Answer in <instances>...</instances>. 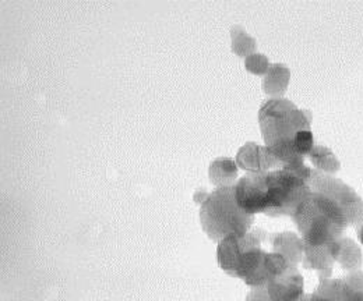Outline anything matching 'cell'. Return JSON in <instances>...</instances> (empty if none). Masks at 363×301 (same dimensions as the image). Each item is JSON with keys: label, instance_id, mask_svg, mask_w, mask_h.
I'll list each match as a JSON object with an SVG mask.
<instances>
[{"label": "cell", "instance_id": "ba28073f", "mask_svg": "<svg viewBox=\"0 0 363 301\" xmlns=\"http://www.w3.org/2000/svg\"><path fill=\"white\" fill-rule=\"evenodd\" d=\"M272 301H301L303 297V278L298 266H289L286 271L272 278L266 286Z\"/></svg>", "mask_w": 363, "mask_h": 301}, {"label": "cell", "instance_id": "9c48e42d", "mask_svg": "<svg viewBox=\"0 0 363 301\" xmlns=\"http://www.w3.org/2000/svg\"><path fill=\"white\" fill-rule=\"evenodd\" d=\"M334 242L327 246H303V266L305 269H315L318 272V280L330 279L334 268Z\"/></svg>", "mask_w": 363, "mask_h": 301}, {"label": "cell", "instance_id": "7a4b0ae2", "mask_svg": "<svg viewBox=\"0 0 363 301\" xmlns=\"http://www.w3.org/2000/svg\"><path fill=\"white\" fill-rule=\"evenodd\" d=\"M236 201L249 215L292 216L311 193L308 181L291 169L247 173L235 184Z\"/></svg>", "mask_w": 363, "mask_h": 301}, {"label": "cell", "instance_id": "7c38bea8", "mask_svg": "<svg viewBox=\"0 0 363 301\" xmlns=\"http://www.w3.org/2000/svg\"><path fill=\"white\" fill-rule=\"evenodd\" d=\"M208 176L211 183L217 186V188L235 186V181L238 178V164L228 158H220L210 165Z\"/></svg>", "mask_w": 363, "mask_h": 301}, {"label": "cell", "instance_id": "3957f363", "mask_svg": "<svg viewBox=\"0 0 363 301\" xmlns=\"http://www.w3.org/2000/svg\"><path fill=\"white\" fill-rule=\"evenodd\" d=\"M259 122L266 147L282 164V168L309 181L312 169L305 165V158L296 154L295 138L299 131L311 130L312 113L298 109L288 99L272 98L260 108Z\"/></svg>", "mask_w": 363, "mask_h": 301}, {"label": "cell", "instance_id": "30bf717a", "mask_svg": "<svg viewBox=\"0 0 363 301\" xmlns=\"http://www.w3.org/2000/svg\"><path fill=\"white\" fill-rule=\"evenodd\" d=\"M269 243L272 244V251L284 256L294 266H298V263L303 259L302 237H298L292 232L270 234Z\"/></svg>", "mask_w": 363, "mask_h": 301}, {"label": "cell", "instance_id": "2e32d148", "mask_svg": "<svg viewBox=\"0 0 363 301\" xmlns=\"http://www.w3.org/2000/svg\"><path fill=\"white\" fill-rule=\"evenodd\" d=\"M245 66H246L247 72H250V73H253L256 76H266L272 64H270L269 59L264 55L253 53V55L246 57Z\"/></svg>", "mask_w": 363, "mask_h": 301}, {"label": "cell", "instance_id": "e0dca14e", "mask_svg": "<svg viewBox=\"0 0 363 301\" xmlns=\"http://www.w3.org/2000/svg\"><path fill=\"white\" fill-rule=\"evenodd\" d=\"M246 301H272L269 297L266 288H253L252 292L246 296Z\"/></svg>", "mask_w": 363, "mask_h": 301}, {"label": "cell", "instance_id": "8fae6325", "mask_svg": "<svg viewBox=\"0 0 363 301\" xmlns=\"http://www.w3.org/2000/svg\"><path fill=\"white\" fill-rule=\"evenodd\" d=\"M334 259L341 265L344 271H359L362 268V251L358 247V244L348 239L341 237L334 242Z\"/></svg>", "mask_w": 363, "mask_h": 301}, {"label": "cell", "instance_id": "4fadbf2b", "mask_svg": "<svg viewBox=\"0 0 363 301\" xmlns=\"http://www.w3.org/2000/svg\"><path fill=\"white\" fill-rule=\"evenodd\" d=\"M289 83V70L284 64H272L263 80V89L274 98H281Z\"/></svg>", "mask_w": 363, "mask_h": 301}, {"label": "cell", "instance_id": "8992f818", "mask_svg": "<svg viewBox=\"0 0 363 301\" xmlns=\"http://www.w3.org/2000/svg\"><path fill=\"white\" fill-rule=\"evenodd\" d=\"M301 301H363V272L354 271L341 279L320 280L316 290Z\"/></svg>", "mask_w": 363, "mask_h": 301}, {"label": "cell", "instance_id": "9a60e30c", "mask_svg": "<svg viewBox=\"0 0 363 301\" xmlns=\"http://www.w3.org/2000/svg\"><path fill=\"white\" fill-rule=\"evenodd\" d=\"M230 38H232V50L238 56L247 57L255 53L256 41L249 34H246L242 27L233 25L230 28Z\"/></svg>", "mask_w": 363, "mask_h": 301}, {"label": "cell", "instance_id": "277c9868", "mask_svg": "<svg viewBox=\"0 0 363 301\" xmlns=\"http://www.w3.org/2000/svg\"><path fill=\"white\" fill-rule=\"evenodd\" d=\"M264 230L255 227L245 236H228L217 249L220 266L233 278L243 279L250 288H266L272 276L266 266L269 253L262 247L269 242Z\"/></svg>", "mask_w": 363, "mask_h": 301}, {"label": "cell", "instance_id": "5b68a950", "mask_svg": "<svg viewBox=\"0 0 363 301\" xmlns=\"http://www.w3.org/2000/svg\"><path fill=\"white\" fill-rule=\"evenodd\" d=\"M200 222L204 233L213 242L228 236H245L255 222V216L245 212L238 201L235 186L218 187L201 204Z\"/></svg>", "mask_w": 363, "mask_h": 301}, {"label": "cell", "instance_id": "52a82bcc", "mask_svg": "<svg viewBox=\"0 0 363 301\" xmlns=\"http://www.w3.org/2000/svg\"><path fill=\"white\" fill-rule=\"evenodd\" d=\"M236 164L240 169L250 173H264L282 169V164L274 157L267 147H262L256 142L245 144L238 155Z\"/></svg>", "mask_w": 363, "mask_h": 301}, {"label": "cell", "instance_id": "6da1fadb", "mask_svg": "<svg viewBox=\"0 0 363 301\" xmlns=\"http://www.w3.org/2000/svg\"><path fill=\"white\" fill-rule=\"evenodd\" d=\"M311 193L292 216L303 246H327L363 219V200L352 187L331 174L312 169Z\"/></svg>", "mask_w": 363, "mask_h": 301}, {"label": "cell", "instance_id": "ac0fdd59", "mask_svg": "<svg viewBox=\"0 0 363 301\" xmlns=\"http://www.w3.org/2000/svg\"><path fill=\"white\" fill-rule=\"evenodd\" d=\"M207 197H208V194H207L206 191H197V193L194 194V201H196L197 204H203V203L207 200Z\"/></svg>", "mask_w": 363, "mask_h": 301}, {"label": "cell", "instance_id": "d6986e66", "mask_svg": "<svg viewBox=\"0 0 363 301\" xmlns=\"http://www.w3.org/2000/svg\"><path fill=\"white\" fill-rule=\"evenodd\" d=\"M357 233H358V237H359V240L363 244V219L357 225Z\"/></svg>", "mask_w": 363, "mask_h": 301}, {"label": "cell", "instance_id": "5bb4252c", "mask_svg": "<svg viewBox=\"0 0 363 301\" xmlns=\"http://www.w3.org/2000/svg\"><path fill=\"white\" fill-rule=\"evenodd\" d=\"M313 166L318 169V172L325 173V174H335L340 171L341 164L335 158V155L323 145H315L311 154L308 155Z\"/></svg>", "mask_w": 363, "mask_h": 301}]
</instances>
